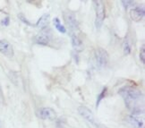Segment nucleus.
I'll return each mask as SVG.
<instances>
[{"instance_id":"f257e3e1","label":"nucleus","mask_w":145,"mask_h":128,"mask_svg":"<svg viewBox=\"0 0 145 128\" xmlns=\"http://www.w3.org/2000/svg\"><path fill=\"white\" fill-rule=\"evenodd\" d=\"M123 98L126 108L131 111L132 115L143 116L144 113V96L142 91L135 86L125 85L118 91Z\"/></svg>"},{"instance_id":"f03ea898","label":"nucleus","mask_w":145,"mask_h":128,"mask_svg":"<svg viewBox=\"0 0 145 128\" xmlns=\"http://www.w3.org/2000/svg\"><path fill=\"white\" fill-rule=\"evenodd\" d=\"M63 17L65 24V28H67L70 31V34H78L80 32L79 24L75 14L69 10H65L63 13Z\"/></svg>"},{"instance_id":"7ed1b4c3","label":"nucleus","mask_w":145,"mask_h":128,"mask_svg":"<svg viewBox=\"0 0 145 128\" xmlns=\"http://www.w3.org/2000/svg\"><path fill=\"white\" fill-rule=\"evenodd\" d=\"M93 57H94V64L95 66L99 69H104L107 67L109 62V56L107 50H105L102 48H96L93 53Z\"/></svg>"},{"instance_id":"20e7f679","label":"nucleus","mask_w":145,"mask_h":128,"mask_svg":"<svg viewBox=\"0 0 145 128\" xmlns=\"http://www.w3.org/2000/svg\"><path fill=\"white\" fill-rule=\"evenodd\" d=\"M94 10H95V26L97 29H100L106 17V7L103 1L95 0L93 1Z\"/></svg>"},{"instance_id":"39448f33","label":"nucleus","mask_w":145,"mask_h":128,"mask_svg":"<svg viewBox=\"0 0 145 128\" xmlns=\"http://www.w3.org/2000/svg\"><path fill=\"white\" fill-rule=\"evenodd\" d=\"M78 112H79V114L88 122L89 124H91L95 128H99V124L95 118V116H94L92 112L87 107L81 106V107L78 108Z\"/></svg>"},{"instance_id":"423d86ee","label":"nucleus","mask_w":145,"mask_h":128,"mask_svg":"<svg viewBox=\"0 0 145 128\" xmlns=\"http://www.w3.org/2000/svg\"><path fill=\"white\" fill-rule=\"evenodd\" d=\"M38 118L43 120H49L53 121L57 118V113L51 108H41L37 110Z\"/></svg>"},{"instance_id":"0eeeda50","label":"nucleus","mask_w":145,"mask_h":128,"mask_svg":"<svg viewBox=\"0 0 145 128\" xmlns=\"http://www.w3.org/2000/svg\"><path fill=\"white\" fill-rule=\"evenodd\" d=\"M125 122L132 128H144V121L141 116L129 115L126 116Z\"/></svg>"},{"instance_id":"6e6552de","label":"nucleus","mask_w":145,"mask_h":128,"mask_svg":"<svg viewBox=\"0 0 145 128\" xmlns=\"http://www.w3.org/2000/svg\"><path fill=\"white\" fill-rule=\"evenodd\" d=\"M0 53L7 57H13L14 56V48L7 40H0Z\"/></svg>"},{"instance_id":"1a4fd4ad","label":"nucleus","mask_w":145,"mask_h":128,"mask_svg":"<svg viewBox=\"0 0 145 128\" xmlns=\"http://www.w3.org/2000/svg\"><path fill=\"white\" fill-rule=\"evenodd\" d=\"M51 40V35L47 31H42L34 37V42L42 46H48Z\"/></svg>"},{"instance_id":"9d476101","label":"nucleus","mask_w":145,"mask_h":128,"mask_svg":"<svg viewBox=\"0 0 145 128\" xmlns=\"http://www.w3.org/2000/svg\"><path fill=\"white\" fill-rule=\"evenodd\" d=\"M130 18L135 22H140L143 19L145 15V11L143 7H135L130 10Z\"/></svg>"},{"instance_id":"9b49d317","label":"nucleus","mask_w":145,"mask_h":128,"mask_svg":"<svg viewBox=\"0 0 145 128\" xmlns=\"http://www.w3.org/2000/svg\"><path fill=\"white\" fill-rule=\"evenodd\" d=\"M71 40H72V46L74 50L77 52H80L83 49V42L80 36V34H72L71 35Z\"/></svg>"},{"instance_id":"f8f14e48","label":"nucleus","mask_w":145,"mask_h":128,"mask_svg":"<svg viewBox=\"0 0 145 128\" xmlns=\"http://www.w3.org/2000/svg\"><path fill=\"white\" fill-rule=\"evenodd\" d=\"M49 18H50V15L48 14H43L41 17L38 20V22L36 23V26L38 28H40V29H45L49 24Z\"/></svg>"},{"instance_id":"ddd939ff","label":"nucleus","mask_w":145,"mask_h":128,"mask_svg":"<svg viewBox=\"0 0 145 128\" xmlns=\"http://www.w3.org/2000/svg\"><path fill=\"white\" fill-rule=\"evenodd\" d=\"M53 24H54V25L56 27V29H57L60 33H63V34H65V33H66V31H66V28L62 24H61L59 18H57V17L54 18L53 19Z\"/></svg>"},{"instance_id":"4468645a","label":"nucleus","mask_w":145,"mask_h":128,"mask_svg":"<svg viewBox=\"0 0 145 128\" xmlns=\"http://www.w3.org/2000/svg\"><path fill=\"white\" fill-rule=\"evenodd\" d=\"M107 92H108V88L105 87V88L102 89V91H100V93L98 95V97H97V101H96V107L97 108L99 106V104H100V102H101L102 99H105L106 95H107Z\"/></svg>"},{"instance_id":"2eb2a0df","label":"nucleus","mask_w":145,"mask_h":128,"mask_svg":"<svg viewBox=\"0 0 145 128\" xmlns=\"http://www.w3.org/2000/svg\"><path fill=\"white\" fill-rule=\"evenodd\" d=\"M123 49H124V53L125 55H129L131 52V46L128 41H125L124 42V45H123Z\"/></svg>"},{"instance_id":"dca6fc26","label":"nucleus","mask_w":145,"mask_h":128,"mask_svg":"<svg viewBox=\"0 0 145 128\" xmlns=\"http://www.w3.org/2000/svg\"><path fill=\"white\" fill-rule=\"evenodd\" d=\"M140 60L142 64L145 63V46L142 45L140 49Z\"/></svg>"},{"instance_id":"f3484780","label":"nucleus","mask_w":145,"mask_h":128,"mask_svg":"<svg viewBox=\"0 0 145 128\" xmlns=\"http://www.w3.org/2000/svg\"><path fill=\"white\" fill-rule=\"evenodd\" d=\"M121 3H122L123 7H125V10H127L130 7H133V5H135V2H133V1H129V0H126V1H125V0H124V1H122Z\"/></svg>"},{"instance_id":"a211bd4d","label":"nucleus","mask_w":145,"mask_h":128,"mask_svg":"<svg viewBox=\"0 0 145 128\" xmlns=\"http://www.w3.org/2000/svg\"><path fill=\"white\" fill-rule=\"evenodd\" d=\"M18 18H19L22 22H23L24 24H27V25H30V26L32 25V24H31V22H29V20H28L23 14H18Z\"/></svg>"},{"instance_id":"6ab92c4d","label":"nucleus","mask_w":145,"mask_h":128,"mask_svg":"<svg viewBox=\"0 0 145 128\" xmlns=\"http://www.w3.org/2000/svg\"><path fill=\"white\" fill-rule=\"evenodd\" d=\"M4 104H5V95L3 92L1 83H0V105H4Z\"/></svg>"},{"instance_id":"aec40b11","label":"nucleus","mask_w":145,"mask_h":128,"mask_svg":"<svg viewBox=\"0 0 145 128\" xmlns=\"http://www.w3.org/2000/svg\"><path fill=\"white\" fill-rule=\"evenodd\" d=\"M9 24H10V17H9V16H7V17H5L1 21V25L2 26H8Z\"/></svg>"},{"instance_id":"412c9836","label":"nucleus","mask_w":145,"mask_h":128,"mask_svg":"<svg viewBox=\"0 0 145 128\" xmlns=\"http://www.w3.org/2000/svg\"><path fill=\"white\" fill-rule=\"evenodd\" d=\"M0 128H2V124H1V121H0Z\"/></svg>"}]
</instances>
